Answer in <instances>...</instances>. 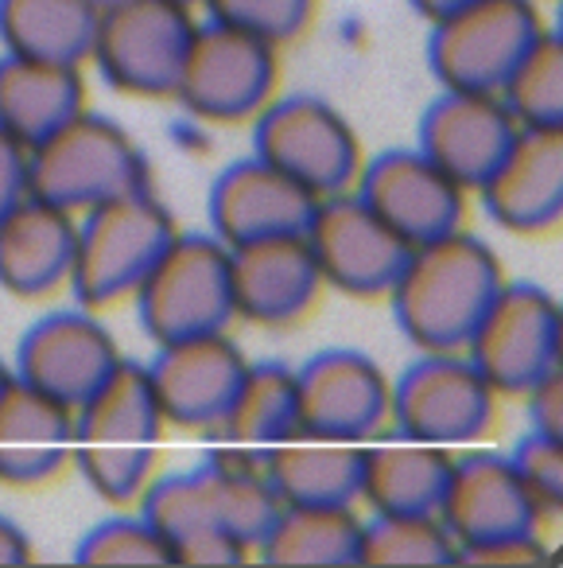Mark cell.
Returning a JSON list of instances; mask_svg holds the SVG:
<instances>
[{
  "mask_svg": "<svg viewBox=\"0 0 563 568\" xmlns=\"http://www.w3.org/2000/svg\"><path fill=\"white\" fill-rule=\"evenodd\" d=\"M501 284L498 253L459 226L408 250L389 284L392 316L416 351H462Z\"/></svg>",
  "mask_w": 563,
  "mask_h": 568,
  "instance_id": "1",
  "label": "cell"
},
{
  "mask_svg": "<svg viewBox=\"0 0 563 568\" xmlns=\"http://www.w3.org/2000/svg\"><path fill=\"white\" fill-rule=\"evenodd\" d=\"M164 433V413L149 386V371L125 363L74 409L71 456L82 479L105 503H133L144 490Z\"/></svg>",
  "mask_w": 563,
  "mask_h": 568,
  "instance_id": "2",
  "label": "cell"
},
{
  "mask_svg": "<svg viewBox=\"0 0 563 568\" xmlns=\"http://www.w3.org/2000/svg\"><path fill=\"white\" fill-rule=\"evenodd\" d=\"M136 187H149V160L133 136L102 113H74L28 149V195L71 214Z\"/></svg>",
  "mask_w": 563,
  "mask_h": 568,
  "instance_id": "3",
  "label": "cell"
},
{
  "mask_svg": "<svg viewBox=\"0 0 563 568\" xmlns=\"http://www.w3.org/2000/svg\"><path fill=\"white\" fill-rule=\"evenodd\" d=\"M172 234L175 219L152 195V187H136L82 211L71 273H66L74 301L94 312L129 296L160 257V250L172 242Z\"/></svg>",
  "mask_w": 563,
  "mask_h": 568,
  "instance_id": "4",
  "label": "cell"
},
{
  "mask_svg": "<svg viewBox=\"0 0 563 568\" xmlns=\"http://www.w3.org/2000/svg\"><path fill=\"white\" fill-rule=\"evenodd\" d=\"M136 316L152 343L226 332L234 320L229 296V245L214 234H180L160 250L133 288Z\"/></svg>",
  "mask_w": 563,
  "mask_h": 568,
  "instance_id": "5",
  "label": "cell"
},
{
  "mask_svg": "<svg viewBox=\"0 0 563 568\" xmlns=\"http://www.w3.org/2000/svg\"><path fill=\"white\" fill-rule=\"evenodd\" d=\"M195 17L180 0H113L98 12L90 59L113 90L133 98H172Z\"/></svg>",
  "mask_w": 563,
  "mask_h": 568,
  "instance_id": "6",
  "label": "cell"
},
{
  "mask_svg": "<svg viewBox=\"0 0 563 568\" xmlns=\"http://www.w3.org/2000/svg\"><path fill=\"white\" fill-rule=\"evenodd\" d=\"M253 156L288 175L311 199L350 191L361 172L358 133L315 94H291L268 105L253 125Z\"/></svg>",
  "mask_w": 563,
  "mask_h": 568,
  "instance_id": "7",
  "label": "cell"
},
{
  "mask_svg": "<svg viewBox=\"0 0 563 568\" xmlns=\"http://www.w3.org/2000/svg\"><path fill=\"white\" fill-rule=\"evenodd\" d=\"M540 28L544 20L532 0H467L431 20L428 67L443 90L498 94Z\"/></svg>",
  "mask_w": 563,
  "mask_h": 568,
  "instance_id": "8",
  "label": "cell"
},
{
  "mask_svg": "<svg viewBox=\"0 0 563 568\" xmlns=\"http://www.w3.org/2000/svg\"><path fill=\"white\" fill-rule=\"evenodd\" d=\"M462 351L493 394H524L560 366V304L540 284L505 281Z\"/></svg>",
  "mask_w": 563,
  "mask_h": 568,
  "instance_id": "9",
  "label": "cell"
},
{
  "mask_svg": "<svg viewBox=\"0 0 563 568\" xmlns=\"http://www.w3.org/2000/svg\"><path fill=\"white\" fill-rule=\"evenodd\" d=\"M276 87V43L222 20L195 24L175 82V102L198 121L229 125L265 110Z\"/></svg>",
  "mask_w": 563,
  "mask_h": 568,
  "instance_id": "10",
  "label": "cell"
},
{
  "mask_svg": "<svg viewBox=\"0 0 563 568\" xmlns=\"http://www.w3.org/2000/svg\"><path fill=\"white\" fill-rule=\"evenodd\" d=\"M493 389L459 351H420L389 386V417L400 436L428 444H470L493 420Z\"/></svg>",
  "mask_w": 563,
  "mask_h": 568,
  "instance_id": "11",
  "label": "cell"
},
{
  "mask_svg": "<svg viewBox=\"0 0 563 568\" xmlns=\"http://www.w3.org/2000/svg\"><path fill=\"white\" fill-rule=\"evenodd\" d=\"M304 237L323 284L346 296H385L412 250L397 230L369 211L354 187L315 199Z\"/></svg>",
  "mask_w": 563,
  "mask_h": 568,
  "instance_id": "12",
  "label": "cell"
},
{
  "mask_svg": "<svg viewBox=\"0 0 563 568\" xmlns=\"http://www.w3.org/2000/svg\"><path fill=\"white\" fill-rule=\"evenodd\" d=\"M439 521L459 545V560L490 545L540 534V506L501 452H470L454 459L439 498Z\"/></svg>",
  "mask_w": 563,
  "mask_h": 568,
  "instance_id": "13",
  "label": "cell"
},
{
  "mask_svg": "<svg viewBox=\"0 0 563 568\" xmlns=\"http://www.w3.org/2000/svg\"><path fill=\"white\" fill-rule=\"evenodd\" d=\"M121 366L117 339L102 320L90 316V308L51 312L35 320L17 347V374L32 389L48 394L51 402L79 409L105 378Z\"/></svg>",
  "mask_w": 563,
  "mask_h": 568,
  "instance_id": "14",
  "label": "cell"
},
{
  "mask_svg": "<svg viewBox=\"0 0 563 568\" xmlns=\"http://www.w3.org/2000/svg\"><path fill=\"white\" fill-rule=\"evenodd\" d=\"M385 371L361 351H319L296 371L299 433L366 444L389 425Z\"/></svg>",
  "mask_w": 563,
  "mask_h": 568,
  "instance_id": "15",
  "label": "cell"
},
{
  "mask_svg": "<svg viewBox=\"0 0 563 568\" xmlns=\"http://www.w3.org/2000/svg\"><path fill=\"white\" fill-rule=\"evenodd\" d=\"M354 191L408 245H423L462 226L467 191L439 172L420 149H389L373 156L361 164Z\"/></svg>",
  "mask_w": 563,
  "mask_h": 568,
  "instance_id": "16",
  "label": "cell"
},
{
  "mask_svg": "<svg viewBox=\"0 0 563 568\" xmlns=\"http://www.w3.org/2000/svg\"><path fill=\"white\" fill-rule=\"evenodd\" d=\"M245 366L249 363L242 347L226 339V332H211L160 343L156 358L144 371H149L152 397L164 413V425L211 433L226 413Z\"/></svg>",
  "mask_w": 563,
  "mask_h": 568,
  "instance_id": "17",
  "label": "cell"
},
{
  "mask_svg": "<svg viewBox=\"0 0 563 568\" xmlns=\"http://www.w3.org/2000/svg\"><path fill=\"white\" fill-rule=\"evenodd\" d=\"M516 121L498 94L478 90H443L416 125V149L447 172L462 191H478V183L498 168L516 136Z\"/></svg>",
  "mask_w": 563,
  "mask_h": 568,
  "instance_id": "18",
  "label": "cell"
},
{
  "mask_svg": "<svg viewBox=\"0 0 563 568\" xmlns=\"http://www.w3.org/2000/svg\"><path fill=\"white\" fill-rule=\"evenodd\" d=\"M323 276L299 234H268L229 245V296L234 316L249 324H288L315 304Z\"/></svg>",
  "mask_w": 563,
  "mask_h": 568,
  "instance_id": "19",
  "label": "cell"
},
{
  "mask_svg": "<svg viewBox=\"0 0 563 568\" xmlns=\"http://www.w3.org/2000/svg\"><path fill=\"white\" fill-rule=\"evenodd\" d=\"M478 195L485 214L513 234L555 226L563 214V129H516Z\"/></svg>",
  "mask_w": 563,
  "mask_h": 568,
  "instance_id": "20",
  "label": "cell"
},
{
  "mask_svg": "<svg viewBox=\"0 0 563 568\" xmlns=\"http://www.w3.org/2000/svg\"><path fill=\"white\" fill-rule=\"evenodd\" d=\"M311 206L315 199L304 187H296L288 175H280L257 156L222 168L206 199L211 234L222 245L257 242L268 234H299Z\"/></svg>",
  "mask_w": 563,
  "mask_h": 568,
  "instance_id": "21",
  "label": "cell"
},
{
  "mask_svg": "<svg viewBox=\"0 0 563 568\" xmlns=\"http://www.w3.org/2000/svg\"><path fill=\"white\" fill-rule=\"evenodd\" d=\"M79 222L63 206L43 199H20L0 219V288L12 296H48L51 288L66 284L74 257Z\"/></svg>",
  "mask_w": 563,
  "mask_h": 568,
  "instance_id": "22",
  "label": "cell"
},
{
  "mask_svg": "<svg viewBox=\"0 0 563 568\" xmlns=\"http://www.w3.org/2000/svg\"><path fill=\"white\" fill-rule=\"evenodd\" d=\"M74 409L20 382L17 374L0 389V483L32 487L55 475L71 456Z\"/></svg>",
  "mask_w": 563,
  "mask_h": 568,
  "instance_id": "23",
  "label": "cell"
},
{
  "mask_svg": "<svg viewBox=\"0 0 563 568\" xmlns=\"http://www.w3.org/2000/svg\"><path fill=\"white\" fill-rule=\"evenodd\" d=\"M361 448L315 433H291L265 448V479L280 506H354L361 490Z\"/></svg>",
  "mask_w": 563,
  "mask_h": 568,
  "instance_id": "24",
  "label": "cell"
},
{
  "mask_svg": "<svg viewBox=\"0 0 563 568\" xmlns=\"http://www.w3.org/2000/svg\"><path fill=\"white\" fill-rule=\"evenodd\" d=\"M136 498H141V518L167 545L172 565H234V560L249 557V549L237 545L218 526L198 471H180L144 483Z\"/></svg>",
  "mask_w": 563,
  "mask_h": 568,
  "instance_id": "25",
  "label": "cell"
},
{
  "mask_svg": "<svg viewBox=\"0 0 563 568\" xmlns=\"http://www.w3.org/2000/svg\"><path fill=\"white\" fill-rule=\"evenodd\" d=\"M454 456L443 444L392 436L361 448L358 498L373 514H436Z\"/></svg>",
  "mask_w": 563,
  "mask_h": 568,
  "instance_id": "26",
  "label": "cell"
},
{
  "mask_svg": "<svg viewBox=\"0 0 563 568\" xmlns=\"http://www.w3.org/2000/svg\"><path fill=\"white\" fill-rule=\"evenodd\" d=\"M86 110V82L79 67L40 63V59H0V129L20 144H40L63 121Z\"/></svg>",
  "mask_w": 563,
  "mask_h": 568,
  "instance_id": "27",
  "label": "cell"
},
{
  "mask_svg": "<svg viewBox=\"0 0 563 568\" xmlns=\"http://www.w3.org/2000/svg\"><path fill=\"white\" fill-rule=\"evenodd\" d=\"M195 471L203 479L206 503L218 526L249 552L257 549L273 518L280 514V498L265 479V452L218 440V448H211V456Z\"/></svg>",
  "mask_w": 563,
  "mask_h": 568,
  "instance_id": "28",
  "label": "cell"
},
{
  "mask_svg": "<svg viewBox=\"0 0 563 568\" xmlns=\"http://www.w3.org/2000/svg\"><path fill=\"white\" fill-rule=\"evenodd\" d=\"M222 444L237 448H273L299 433V402H296V371L288 363H249L229 397L222 420L211 428Z\"/></svg>",
  "mask_w": 563,
  "mask_h": 568,
  "instance_id": "29",
  "label": "cell"
},
{
  "mask_svg": "<svg viewBox=\"0 0 563 568\" xmlns=\"http://www.w3.org/2000/svg\"><path fill=\"white\" fill-rule=\"evenodd\" d=\"M98 12L82 0H0V43L9 55L82 67Z\"/></svg>",
  "mask_w": 563,
  "mask_h": 568,
  "instance_id": "30",
  "label": "cell"
},
{
  "mask_svg": "<svg viewBox=\"0 0 563 568\" xmlns=\"http://www.w3.org/2000/svg\"><path fill=\"white\" fill-rule=\"evenodd\" d=\"M358 545L354 506H280L253 552L268 565H358Z\"/></svg>",
  "mask_w": 563,
  "mask_h": 568,
  "instance_id": "31",
  "label": "cell"
},
{
  "mask_svg": "<svg viewBox=\"0 0 563 568\" xmlns=\"http://www.w3.org/2000/svg\"><path fill=\"white\" fill-rule=\"evenodd\" d=\"M498 98L521 129H563V40L555 28H540Z\"/></svg>",
  "mask_w": 563,
  "mask_h": 568,
  "instance_id": "32",
  "label": "cell"
},
{
  "mask_svg": "<svg viewBox=\"0 0 563 568\" xmlns=\"http://www.w3.org/2000/svg\"><path fill=\"white\" fill-rule=\"evenodd\" d=\"M358 565H459L439 514H373L361 521Z\"/></svg>",
  "mask_w": 563,
  "mask_h": 568,
  "instance_id": "33",
  "label": "cell"
},
{
  "mask_svg": "<svg viewBox=\"0 0 563 568\" xmlns=\"http://www.w3.org/2000/svg\"><path fill=\"white\" fill-rule=\"evenodd\" d=\"M74 560L82 565H172L167 545L141 518H105L90 526L74 545Z\"/></svg>",
  "mask_w": 563,
  "mask_h": 568,
  "instance_id": "34",
  "label": "cell"
},
{
  "mask_svg": "<svg viewBox=\"0 0 563 568\" xmlns=\"http://www.w3.org/2000/svg\"><path fill=\"white\" fill-rule=\"evenodd\" d=\"M211 20L257 36L265 43L296 40L315 12V0H203Z\"/></svg>",
  "mask_w": 563,
  "mask_h": 568,
  "instance_id": "35",
  "label": "cell"
},
{
  "mask_svg": "<svg viewBox=\"0 0 563 568\" xmlns=\"http://www.w3.org/2000/svg\"><path fill=\"white\" fill-rule=\"evenodd\" d=\"M513 467L521 475V483L529 487V495L536 498L540 514H555L563 506V440L552 436L529 433L513 448Z\"/></svg>",
  "mask_w": 563,
  "mask_h": 568,
  "instance_id": "36",
  "label": "cell"
},
{
  "mask_svg": "<svg viewBox=\"0 0 563 568\" xmlns=\"http://www.w3.org/2000/svg\"><path fill=\"white\" fill-rule=\"evenodd\" d=\"M524 397H529L532 433L563 440V374H560V366H555L552 374H544L536 386L524 389Z\"/></svg>",
  "mask_w": 563,
  "mask_h": 568,
  "instance_id": "37",
  "label": "cell"
},
{
  "mask_svg": "<svg viewBox=\"0 0 563 568\" xmlns=\"http://www.w3.org/2000/svg\"><path fill=\"white\" fill-rule=\"evenodd\" d=\"M28 199V144H20L9 129H0V219Z\"/></svg>",
  "mask_w": 563,
  "mask_h": 568,
  "instance_id": "38",
  "label": "cell"
},
{
  "mask_svg": "<svg viewBox=\"0 0 563 568\" xmlns=\"http://www.w3.org/2000/svg\"><path fill=\"white\" fill-rule=\"evenodd\" d=\"M32 560V541L12 518L0 514V565H24Z\"/></svg>",
  "mask_w": 563,
  "mask_h": 568,
  "instance_id": "39",
  "label": "cell"
},
{
  "mask_svg": "<svg viewBox=\"0 0 563 568\" xmlns=\"http://www.w3.org/2000/svg\"><path fill=\"white\" fill-rule=\"evenodd\" d=\"M416 9V17H423V20H439V17H447V12H454V9H462L467 0H408Z\"/></svg>",
  "mask_w": 563,
  "mask_h": 568,
  "instance_id": "40",
  "label": "cell"
},
{
  "mask_svg": "<svg viewBox=\"0 0 563 568\" xmlns=\"http://www.w3.org/2000/svg\"><path fill=\"white\" fill-rule=\"evenodd\" d=\"M82 4H90V9H94V12H102V9H110L113 0H82Z\"/></svg>",
  "mask_w": 563,
  "mask_h": 568,
  "instance_id": "41",
  "label": "cell"
},
{
  "mask_svg": "<svg viewBox=\"0 0 563 568\" xmlns=\"http://www.w3.org/2000/svg\"><path fill=\"white\" fill-rule=\"evenodd\" d=\"M9 378H12V371H9V366H4V363H0V389L9 386Z\"/></svg>",
  "mask_w": 563,
  "mask_h": 568,
  "instance_id": "42",
  "label": "cell"
},
{
  "mask_svg": "<svg viewBox=\"0 0 563 568\" xmlns=\"http://www.w3.org/2000/svg\"><path fill=\"white\" fill-rule=\"evenodd\" d=\"M180 4H187V9H195V4H203V0H180Z\"/></svg>",
  "mask_w": 563,
  "mask_h": 568,
  "instance_id": "43",
  "label": "cell"
}]
</instances>
